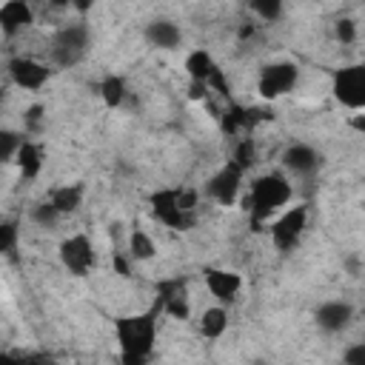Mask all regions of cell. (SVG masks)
<instances>
[{
	"instance_id": "6da1fadb",
	"label": "cell",
	"mask_w": 365,
	"mask_h": 365,
	"mask_svg": "<svg viewBox=\"0 0 365 365\" xmlns=\"http://www.w3.org/2000/svg\"><path fill=\"white\" fill-rule=\"evenodd\" d=\"M291 194H294L291 180L282 171H268L251 182L242 205H245V211H251V217L257 222H265L291 202Z\"/></svg>"
},
{
	"instance_id": "7a4b0ae2",
	"label": "cell",
	"mask_w": 365,
	"mask_h": 365,
	"mask_svg": "<svg viewBox=\"0 0 365 365\" xmlns=\"http://www.w3.org/2000/svg\"><path fill=\"white\" fill-rule=\"evenodd\" d=\"M114 336H117L123 362H143L148 359L157 339V317L154 314L120 317L114 322Z\"/></svg>"
},
{
	"instance_id": "3957f363",
	"label": "cell",
	"mask_w": 365,
	"mask_h": 365,
	"mask_svg": "<svg viewBox=\"0 0 365 365\" xmlns=\"http://www.w3.org/2000/svg\"><path fill=\"white\" fill-rule=\"evenodd\" d=\"M297 80H299V68H297V63H291V60H274V63H268V66L259 68V77H257V94H259L262 100L274 103V100L291 94L294 86H297Z\"/></svg>"
},
{
	"instance_id": "277c9868",
	"label": "cell",
	"mask_w": 365,
	"mask_h": 365,
	"mask_svg": "<svg viewBox=\"0 0 365 365\" xmlns=\"http://www.w3.org/2000/svg\"><path fill=\"white\" fill-rule=\"evenodd\" d=\"M331 91L336 97V103L354 114H359L365 108V66L354 63V66H345L334 74V83H331Z\"/></svg>"
},
{
	"instance_id": "5b68a950",
	"label": "cell",
	"mask_w": 365,
	"mask_h": 365,
	"mask_svg": "<svg viewBox=\"0 0 365 365\" xmlns=\"http://www.w3.org/2000/svg\"><path fill=\"white\" fill-rule=\"evenodd\" d=\"M308 225V205H285L271 217V240L279 251H291Z\"/></svg>"
},
{
	"instance_id": "8992f818",
	"label": "cell",
	"mask_w": 365,
	"mask_h": 365,
	"mask_svg": "<svg viewBox=\"0 0 365 365\" xmlns=\"http://www.w3.org/2000/svg\"><path fill=\"white\" fill-rule=\"evenodd\" d=\"M57 254H60L63 268H66L68 274H74V277H86V274L94 268V245H91V240H88L86 234H71V237H66V240L60 242Z\"/></svg>"
},
{
	"instance_id": "52a82bcc",
	"label": "cell",
	"mask_w": 365,
	"mask_h": 365,
	"mask_svg": "<svg viewBox=\"0 0 365 365\" xmlns=\"http://www.w3.org/2000/svg\"><path fill=\"white\" fill-rule=\"evenodd\" d=\"M9 77L17 88L23 91H40L48 77H51V68L37 60V57H29V54H20V57H11L9 60Z\"/></svg>"
},
{
	"instance_id": "ba28073f",
	"label": "cell",
	"mask_w": 365,
	"mask_h": 365,
	"mask_svg": "<svg viewBox=\"0 0 365 365\" xmlns=\"http://www.w3.org/2000/svg\"><path fill=\"white\" fill-rule=\"evenodd\" d=\"M242 168L240 165H234L231 160L208 180V197L217 202V205H222V208H231V205H237V200H240V191H242Z\"/></svg>"
},
{
	"instance_id": "9c48e42d",
	"label": "cell",
	"mask_w": 365,
	"mask_h": 365,
	"mask_svg": "<svg viewBox=\"0 0 365 365\" xmlns=\"http://www.w3.org/2000/svg\"><path fill=\"white\" fill-rule=\"evenodd\" d=\"M88 46V31L86 26H66L63 31H57V37L51 40V57L60 66H71L86 54Z\"/></svg>"
},
{
	"instance_id": "30bf717a",
	"label": "cell",
	"mask_w": 365,
	"mask_h": 365,
	"mask_svg": "<svg viewBox=\"0 0 365 365\" xmlns=\"http://www.w3.org/2000/svg\"><path fill=\"white\" fill-rule=\"evenodd\" d=\"M151 214L165 225V228H174V231H185L191 228L194 222V214L182 211L177 205V197H174V188H160L151 194Z\"/></svg>"
},
{
	"instance_id": "8fae6325",
	"label": "cell",
	"mask_w": 365,
	"mask_h": 365,
	"mask_svg": "<svg viewBox=\"0 0 365 365\" xmlns=\"http://www.w3.org/2000/svg\"><path fill=\"white\" fill-rule=\"evenodd\" d=\"M282 165H285V171H291V174H297V177H311L314 171H319L322 157L317 154L314 145H308V143H294V145L285 148Z\"/></svg>"
},
{
	"instance_id": "7c38bea8",
	"label": "cell",
	"mask_w": 365,
	"mask_h": 365,
	"mask_svg": "<svg viewBox=\"0 0 365 365\" xmlns=\"http://www.w3.org/2000/svg\"><path fill=\"white\" fill-rule=\"evenodd\" d=\"M31 23H34V11H31L29 0H6V3H0V31L6 37L23 34Z\"/></svg>"
},
{
	"instance_id": "4fadbf2b",
	"label": "cell",
	"mask_w": 365,
	"mask_h": 365,
	"mask_svg": "<svg viewBox=\"0 0 365 365\" xmlns=\"http://www.w3.org/2000/svg\"><path fill=\"white\" fill-rule=\"evenodd\" d=\"M205 288H208V294L214 299L231 302L242 291V277L237 271H231V268H208L205 271Z\"/></svg>"
},
{
	"instance_id": "5bb4252c",
	"label": "cell",
	"mask_w": 365,
	"mask_h": 365,
	"mask_svg": "<svg viewBox=\"0 0 365 365\" xmlns=\"http://www.w3.org/2000/svg\"><path fill=\"white\" fill-rule=\"evenodd\" d=\"M314 317H317V325H319L322 331L339 334V331H345V328L351 325V319H354V305L345 302V299H328V302H322V305L317 308Z\"/></svg>"
},
{
	"instance_id": "9a60e30c",
	"label": "cell",
	"mask_w": 365,
	"mask_h": 365,
	"mask_svg": "<svg viewBox=\"0 0 365 365\" xmlns=\"http://www.w3.org/2000/svg\"><path fill=\"white\" fill-rule=\"evenodd\" d=\"M145 40L154 46V48H163V51H174L180 48L182 43V31L174 20H151L145 26Z\"/></svg>"
},
{
	"instance_id": "2e32d148",
	"label": "cell",
	"mask_w": 365,
	"mask_h": 365,
	"mask_svg": "<svg viewBox=\"0 0 365 365\" xmlns=\"http://www.w3.org/2000/svg\"><path fill=\"white\" fill-rule=\"evenodd\" d=\"M11 163L17 165L23 180H34L43 171V148L37 143H31V140H20V145L14 148Z\"/></svg>"
},
{
	"instance_id": "e0dca14e",
	"label": "cell",
	"mask_w": 365,
	"mask_h": 365,
	"mask_svg": "<svg viewBox=\"0 0 365 365\" xmlns=\"http://www.w3.org/2000/svg\"><path fill=\"white\" fill-rule=\"evenodd\" d=\"M83 194L86 191H83L80 182H66V185H57V188L48 191V202L57 208L60 217H66V214H74L83 205Z\"/></svg>"
},
{
	"instance_id": "ac0fdd59",
	"label": "cell",
	"mask_w": 365,
	"mask_h": 365,
	"mask_svg": "<svg viewBox=\"0 0 365 365\" xmlns=\"http://www.w3.org/2000/svg\"><path fill=\"white\" fill-rule=\"evenodd\" d=\"M182 68H185V74H188L191 80H202V83H208V80L220 71L217 63H214V57H211L205 48H194V51H188Z\"/></svg>"
},
{
	"instance_id": "d6986e66",
	"label": "cell",
	"mask_w": 365,
	"mask_h": 365,
	"mask_svg": "<svg viewBox=\"0 0 365 365\" xmlns=\"http://www.w3.org/2000/svg\"><path fill=\"white\" fill-rule=\"evenodd\" d=\"M228 331V311L222 305H211L200 314V334L205 339H220Z\"/></svg>"
},
{
	"instance_id": "ffe728a7",
	"label": "cell",
	"mask_w": 365,
	"mask_h": 365,
	"mask_svg": "<svg viewBox=\"0 0 365 365\" xmlns=\"http://www.w3.org/2000/svg\"><path fill=\"white\" fill-rule=\"evenodd\" d=\"M128 257L131 259H137V262H148V259H154L157 257V245H154V240L145 234V231H131L128 234Z\"/></svg>"
},
{
	"instance_id": "44dd1931",
	"label": "cell",
	"mask_w": 365,
	"mask_h": 365,
	"mask_svg": "<svg viewBox=\"0 0 365 365\" xmlns=\"http://www.w3.org/2000/svg\"><path fill=\"white\" fill-rule=\"evenodd\" d=\"M125 80L117 77V74H108L103 83H100V97L106 103V108H120L123 100H125Z\"/></svg>"
},
{
	"instance_id": "7402d4cb",
	"label": "cell",
	"mask_w": 365,
	"mask_h": 365,
	"mask_svg": "<svg viewBox=\"0 0 365 365\" xmlns=\"http://www.w3.org/2000/svg\"><path fill=\"white\" fill-rule=\"evenodd\" d=\"M163 311L171 317V319H188V299H185V291H168L165 299H163Z\"/></svg>"
},
{
	"instance_id": "603a6c76",
	"label": "cell",
	"mask_w": 365,
	"mask_h": 365,
	"mask_svg": "<svg viewBox=\"0 0 365 365\" xmlns=\"http://www.w3.org/2000/svg\"><path fill=\"white\" fill-rule=\"evenodd\" d=\"M251 11H254L259 20L274 23V20H279V14H282V0H251Z\"/></svg>"
},
{
	"instance_id": "cb8c5ba5",
	"label": "cell",
	"mask_w": 365,
	"mask_h": 365,
	"mask_svg": "<svg viewBox=\"0 0 365 365\" xmlns=\"http://www.w3.org/2000/svg\"><path fill=\"white\" fill-rule=\"evenodd\" d=\"M254 157H257L254 143H251V140H240V145H237V151H234L231 163H234V165H240L242 171H248V168L254 165Z\"/></svg>"
},
{
	"instance_id": "d4e9b609",
	"label": "cell",
	"mask_w": 365,
	"mask_h": 365,
	"mask_svg": "<svg viewBox=\"0 0 365 365\" xmlns=\"http://www.w3.org/2000/svg\"><path fill=\"white\" fill-rule=\"evenodd\" d=\"M334 37H336L342 46L354 43V40H356V23H354L351 17H339V20L334 23Z\"/></svg>"
},
{
	"instance_id": "484cf974",
	"label": "cell",
	"mask_w": 365,
	"mask_h": 365,
	"mask_svg": "<svg viewBox=\"0 0 365 365\" xmlns=\"http://www.w3.org/2000/svg\"><path fill=\"white\" fill-rule=\"evenodd\" d=\"M14 245H17V225L9 220H0V254L14 251Z\"/></svg>"
},
{
	"instance_id": "4316f807",
	"label": "cell",
	"mask_w": 365,
	"mask_h": 365,
	"mask_svg": "<svg viewBox=\"0 0 365 365\" xmlns=\"http://www.w3.org/2000/svg\"><path fill=\"white\" fill-rule=\"evenodd\" d=\"M20 140H23V137H17L14 131L0 128V163H9V160L14 157V148L20 145Z\"/></svg>"
},
{
	"instance_id": "83f0119b",
	"label": "cell",
	"mask_w": 365,
	"mask_h": 365,
	"mask_svg": "<svg viewBox=\"0 0 365 365\" xmlns=\"http://www.w3.org/2000/svg\"><path fill=\"white\" fill-rule=\"evenodd\" d=\"M31 217H34V222H40V225H51V222H57V220H60L57 208H54L48 200L37 202V205H34V211H31Z\"/></svg>"
},
{
	"instance_id": "f1b7e54d",
	"label": "cell",
	"mask_w": 365,
	"mask_h": 365,
	"mask_svg": "<svg viewBox=\"0 0 365 365\" xmlns=\"http://www.w3.org/2000/svg\"><path fill=\"white\" fill-rule=\"evenodd\" d=\"M174 197H177V205H180L182 211L194 214V208H197V202H200V194H197L194 188H174Z\"/></svg>"
},
{
	"instance_id": "f546056e",
	"label": "cell",
	"mask_w": 365,
	"mask_h": 365,
	"mask_svg": "<svg viewBox=\"0 0 365 365\" xmlns=\"http://www.w3.org/2000/svg\"><path fill=\"white\" fill-rule=\"evenodd\" d=\"M188 97H191V100H205V97H208V83H202V80H191V86H188Z\"/></svg>"
},
{
	"instance_id": "4dcf8cb0",
	"label": "cell",
	"mask_w": 365,
	"mask_h": 365,
	"mask_svg": "<svg viewBox=\"0 0 365 365\" xmlns=\"http://www.w3.org/2000/svg\"><path fill=\"white\" fill-rule=\"evenodd\" d=\"M348 365H362L365 362V345H354L351 351H345V356H342Z\"/></svg>"
},
{
	"instance_id": "1f68e13d",
	"label": "cell",
	"mask_w": 365,
	"mask_h": 365,
	"mask_svg": "<svg viewBox=\"0 0 365 365\" xmlns=\"http://www.w3.org/2000/svg\"><path fill=\"white\" fill-rule=\"evenodd\" d=\"M40 117H43V106H31V108L26 111V123H29L31 128L40 123Z\"/></svg>"
},
{
	"instance_id": "d6a6232c",
	"label": "cell",
	"mask_w": 365,
	"mask_h": 365,
	"mask_svg": "<svg viewBox=\"0 0 365 365\" xmlns=\"http://www.w3.org/2000/svg\"><path fill=\"white\" fill-rule=\"evenodd\" d=\"M68 3H71L77 11H88V9L94 6V0H68Z\"/></svg>"
}]
</instances>
